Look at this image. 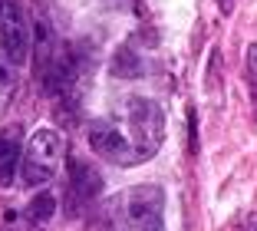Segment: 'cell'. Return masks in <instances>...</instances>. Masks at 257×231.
Returning <instances> with one entry per match:
<instances>
[{
	"label": "cell",
	"mask_w": 257,
	"mask_h": 231,
	"mask_svg": "<svg viewBox=\"0 0 257 231\" xmlns=\"http://www.w3.org/2000/svg\"><path fill=\"white\" fill-rule=\"evenodd\" d=\"M112 215L128 231H165L162 185H132L112 198Z\"/></svg>",
	"instance_id": "obj_1"
},
{
	"label": "cell",
	"mask_w": 257,
	"mask_h": 231,
	"mask_svg": "<svg viewBox=\"0 0 257 231\" xmlns=\"http://www.w3.org/2000/svg\"><path fill=\"white\" fill-rule=\"evenodd\" d=\"M63 135L56 129L43 126L30 135L27 149H23V159H20V179L23 185H46V182L56 175L60 169V159H63Z\"/></svg>",
	"instance_id": "obj_2"
},
{
	"label": "cell",
	"mask_w": 257,
	"mask_h": 231,
	"mask_svg": "<svg viewBox=\"0 0 257 231\" xmlns=\"http://www.w3.org/2000/svg\"><path fill=\"white\" fill-rule=\"evenodd\" d=\"M0 50L14 66H23L33 53V20L17 0H7L0 7Z\"/></svg>",
	"instance_id": "obj_3"
},
{
	"label": "cell",
	"mask_w": 257,
	"mask_h": 231,
	"mask_svg": "<svg viewBox=\"0 0 257 231\" xmlns=\"http://www.w3.org/2000/svg\"><path fill=\"white\" fill-rule=\"evenodd\" d=\"M122 112L132 126V135H136L139 159H149L152 152H159L162 135H165V116H162L159 106L149 103V99H125Z\"/></svg>",
	"instance_id": "obj_4"
},
{
	"label": "cell",
	"mask_w": 257,
	"mask_h": 231,
	"mask_svg": "<svg viewBox=\"0 0 257 231\" xmlns=\"http://www.w3.org/2000/svg\"><path fill=\"white\" fill-rule=\"evenodd\" d=\"M69 169V182H66V198H69V215H83L92 201L102 195V175L89 159L69 156L66 162Z\"/></svg>",
	"instance_id": "obj_5"
},
{
	"label": "cell",
	"mask_w": 257,
	"mask_h": 231,
	"mask_svg": "<svg viewBox=\"0 0 257 231\" xmlns=\"http://www.w3.org/2000/svg\"><path fill=\"white\" fill-rule=\"evenodd\" d=\"M89 145L99 152V156L106 159V162H115V165H136V145L125 139L115 122H92L89 126Z\"/></svg>",
	"instance_id": "obj_6"
},
{
	"label": "cell",
	"mask_w": 257,
	"mask_h": 231,
	"mask_svg": "<svg viewBox=\"0 0 257 231\" xmlns=\"http://www.w3.org/2000/svg\"><path fill=\"white\" fill-rule=\"evenodd\" d=\"M56 30L50 14H43L37 4V14H33V66H37V76H43V69L50 66V60L56 56Z\"/></svg>",
	"instance_id": "obj_7"
},
{
	"label": "cell",
	"mask_w": 257,
	"mask_h": 231,
	"mask_svg": "<svg viewBox=\"0 0 257 231\" xmlns=\"http://www.w3.org/2000/svg\"><path fill=\"white\" fill-rule=\"evenodd\" d=\"M20 142L14 135H0V188L14 185V175H20Z\"/></svg>",
	"instance_id": "obj_8"
},
{
	"label": "cell",
	"mask_w": 257,
	"mask_h": 231,
	"mask_svg": "<svg viewBox=\"0 0 257 231\" xmlns=\"http://www.w3.org/2000/svg\"><path fill=\"white\" fill-rule=\"evenodd\" d=\"M142 73H145V63L139 56V50L132 43H122L112 56V76L125 80V76H142Z\"/></svg>",
	"instance_id": "obj_9"
},
{
	"label": "cell",
	"mask_w": 257,
	"mask_h": 231,
	"mask_svg": "<svg viewBox=\"0 0 257 231\" xmlns=\"http://www.w3.org/2000/svg\"><path fill=\"white\" fill-rule=\"evenodd\" d=\"M56 215V195L53 192H40L33 195V201L27 205V218L37 224H50V218Z\"/></svg>",
	"instance_id": "obj_10"
},
{
	"label": "cell",
	"mask_w": 257,
	"mask_h": 231,
	"mask_svg": "<svg viewBox=\"0 0 257 231\" xmlns=\"http://www.w3.org/2000/svg\"><path fill=\"white\" fill-rule=\"evenodd\" d=\"M247 69H250V76L257 80V43L247 46Z\"/></svg>",
	"instance_id": "obj_11"
},
{
	"label": "cell",
	"mask_w": 257,
	"mask_h": 231,
	"mask_svg": "<svg viewBox=\"0 0 257 231\" xmlns=\"http://www.w3.org/2000/svg\"><path fill=\"white\" fill-rule=\"evenodd\" d=\"M4 4H7V0H0V7H4Z\"/></svg>",
	"instance_id": "obj_12"
}]
</instances>
